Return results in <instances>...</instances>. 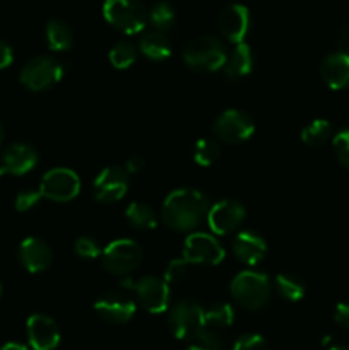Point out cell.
<instances>
[{
	"label": "cell",
	"instance_id": "6da1fadb",
	"mask_svg": "<svg viewBox=\"0 0 349 350\" xmlns=\"http://www.w3.org/2000/svg\"><path fill=\"white\" fill-rule=\"evenodd\" d=\"M209 208L211 202L202 191L195 188H178L164 198L161 219L171 231L188 232L207 219Z\"/></svg>",
	"mask_w": 349,
	"mask_h": 350
},
{
	"label": "cell",
	"instance_id": "7a4b0ae2",
	"mask_svg": "<svg viewBox=\"0 0 349 350\" xmlns=\"http://www.w3.org/2000/svg\"><path fill=\"white\" fill-rule=\"evenodd\" d=\"M181 58L190 70L209 74V72H216L224 67L228 51H226L221 40L211 36V34H202V36L194 38L190 43H187Z\"/></svg>",
	"mask_w": 349,
	"mask_h": 350
},
{
	"label": "cell",
	"instance_id": "3957f363",
	"mask_svg": "<svg viewBox=\"0 0 349 350\" xmlns=\"http://www.w3.org/2000/svg\"><path fill=\"white\" fill-rule=\"evenodd\" d=\"M229 293H231L235 303L243 310L257 311L262 310L269 303L272 287H270V280L266 273L243 270L233 277Z\"/></svg>",
	"mask_w": 349,
	"mask_h": 350
},
{
	"label": "cell",
	"instance_id": "277c9868",
	"mask_svg": "<svg viewBox=\"0 0 349 350\" xmlns=\"http://www.w3.org/2000/svg\"><path fill=\"white\" fill-rule=\"evenodd\" d=\"M103 17L115 29L125 34H137L147 24V7L142 0H105Z\"/></svg>",
	"mask_w": 349,
	"mask_h": 350
},
{
	"label": "cell",
	"instance_id": "5b68a950",
	"mask_svg": "<svg viewBox=\"0 0 349 350\" xmlns=\"http://www.w3.org/2000/svg\"><path fill=\"white\" fill-rule=\"evenodd\" d=\"M64 77V65L50 55L34 57L21 68L19 81L26 89L34 92L48 91Z\"/></svg>",
	"mask_w": 349,
	"mask_h": 350
},
{
	"label": "cell",
	"instance_id": "8992f818",
	"mask_svg": "<svg viewBox=\"0 0 349 350\" xmlns=\"http://www.w3.org/2000/svg\"><path fill=\"white\" fill-rule=\"evenodd\" d=\"M142 256L144 252L139 243L129 238H122L112 241L103 250L101 263L106 272L122 277L139 269Z\"/></svg>",
	"mask_w": 349,
	"mask_h": 350
},
{
	"label": "cell",
	"instance_id": "52a82bcc",
	"mask_svg": "<svg viewBox=\"0 0 349 350\" xmlns=\"http://www.w3.org/2000/svg\"><path fill=\"white\" fill-rule=\"evenodd\" d=\"M204 308L194 299H181L168 313V328L180 340H194L205 327Z\"/></svg>",
	"mask_w": 349,
	"mask_h": 350
},
{
	"label": "cell",
	"instance_id": "ba28073f",
	"mask_svg": "<svg viewBox=\"0 0 349 350\" xmlns=\"http://www.w3.org/2000/svg\"><path fill=\"white\" fill-rule=\"evenodd\" d=\"M41 197L51 202H70L81 191V180L77 173L68 167H53L47 171L40 183Z\"/></svg>",
	"mask_w": 349,
	"mask_h": 350
},
{
	"label": "cell",
	"instance_id": "9c48e42d",
	"mask_svg": "<svg viewBox=\"0 0 349 350\" xmlns=\"http://www.w3.org/2000/svg\"><path fill=\"white\" fill-rule=\"evenodd\" d=\"M214 137L226 144H242L255 132V123L248 113L242 109H226L219 113L212 125Z\"/></svg>",
	"mask_w": 349,
	"mask_h": 350
},
{
	"label": "cell",
	"instance_id": "30bf717a",
	"mask_svg": "<svg viewBox=\"0 0 349 350\" xmlns=\"http://www.w3.org/2000/svg\"><path fill=\"white\" fill-rule=\"evenodd\" d=\"M226 252L218 239L207 232H192L183 245V258L195 265H219Z\"/></svg>",
	"mask_w": 349,
	"mask_h": 350
},
{
	"label": "cell",
	"instance_id": "8fae6325",
	"mask_svg": "<svg viewBox=\"0 0 349 350\" xmlns=\"http://www.w3.org/2000/svg\"><path fill=\"white\" fill-rule=\"evenodd\" d=\"M130 176L125 167L108 166L96 176L92 183L94 198L103 205H112L122 200L129 191Z\"/></svg>",
	"mask_w": 349,
	"mask_h": 350
},
{
	"label": "cell",
	"instance_id": "7c38bea8",
	"mask_svg": "<svg viewBox=\"0 0 349 350\" xmlns=\"http://www.w3.org/2000/svg\"><path fill=\"white\" fill-rule=\"evenodd\" d=\"M140 306L151 314H161L170 306V287L156 275H146L135 280L132 286Z\"/></svg>",
	"mask_w": 349,
	"mask_h": 350
},
{
	"label": "cell",
	"instance_id": "4fadbf2b",
	"mask_svg": "<svg viewBox=\"0 0 349 350\" xmlns=\"http://www.w3.org/2000/svg\"><path fill=\"white\" fill-rule=\"evenodd\" d=\"M245 217L246 208L243 207V204L233 200V198H226V200L211 205L207 214V224L214 234L226 236L238 231Z\"/></svg>",
	"mask_w": 349,
	"mask_h": 350
},
{
	"label": "cell",
	"instance_id": "5bb4252c",
	"mask_svg": "<svg viewBox=\"0 0 349 350\" xmlns=\"http://www.w3.org/2000/svg\"><path fill=\"white\" fill-rule=\"evenodd\" d=\"M40 156L31 144L14 142L5 147L0 157V176L12 174V176H23L36 167Z\"/></svg>",
	"mask_w": 349,
	"mask_h": 350
},
{
	"label": "cell",
	"instance_id": "9a60e30c",
	"mask_svg": "<svg viewBox=\"0 0 349 350\" xmlns=\"http://www.w3.org/2000/svg\"><path fill=\"white\" fill-rule=\"evenodd\" d=\"M94 311L101 320L113 325L129 323L137 311V304L123 293H106L94 303Z\"/></svg>",
	"mask_w": 349,
	"mask_h": 350
},
{
	"label": "cell",
	"instance_id": "2e32d148",
	"mask_svg": "<svg viewBox=\"0 0 349 350\" xmlns=\"http://www.w3.org/2000/svg\"><path fill=\"white\" fill-rule=\"evenodd\" d=\"M27 342L33 350H55L60 344V330L53 318L34 313L26 321Z\"/></svg>",
	"mask_w": 349,
	"mask_h": 350
},
{
	"label": "cell",
	"instance_id": "e0dca14e",
	"mask_svg": "<svg viewBox=\"0 0 349 350\" xmlns=\"http://www.w3.org/2000/svg\"><path fill=\"white\" fill-rule=\"evenodd\" d=\"M219 31L231 43H243L250 29V10L243 3H229L219 14Z\"/></svg>",
	"mask_w": 349,
	"mask_h": 350
},
{
	"label": "cell",
	"instance_id": "ac0fdd59",
	"mask_svg": "<svg viewBox=\"0 0 349 350\" xmlns=\"http://www.w3.org/2000/svg\"><path fill=\"white\" fill-rule=\"evenodd\" d=\"M19 262L29 273H41L53 263V252L41 238H26L19 245Z\"/></svg>",
	"mask_w": 349,
	"mask_h": 350
},
{
	"label": "cell",
	"instance_id": "d6986e66",
	"mask_svg": "<svg viewBox=\"0 0 349 350\" xmlns=\"http://www.w3.org/2000/svg\"><path fill=\"white\" fill-rule=\"evenodd\" d=\"M231 252L238 262L245 263V265H257L266 256L267 243L259 232H253L246 229V231H240L235 236Z\"/></svg>",
	"mask_w": 349,
	"mask_h": 350
},
{
	"label": "cell",
	"instance_id": "ffe728a7",
	"mask_svg": "<svg viewBox=\"0 0 349 350\" xmlns=\"http://www.w3.org/2000/svg\"><path fill=\"white\" fill-rule=\"evenodd\" d=\"M320 77L325 82V85L334 91L349 88V57L334 51L327 55L320 64Z\"/></svg>",
	"mask_w": 349,
	"mask_h": 350
},
{
	"label": "cell",
	"instance_id": "44dd1931",
	"mask_svg": "<svg viewBox=\"0 0 349 350\" xmlns=\"http://www.w3.org/2000/svg\"><path fill=\"white\" fill-rule=\"evenodd\" d=\"M253 51L250 48V44H246L245 41L243 43L235 44L231 53L228 55L224 62V74L228 75L229 79H242L246 77V75L252 72L253 68Z\"/></svg>",
	"mask_w": 349,
	"mask_h": 350
},
{
	"label": "cell",
	"instance_id": "7402d4cb",
	"mask_svg": "<svg viewBox=\"0 0 349 350\" xmlns=\"http://www.w3.org/2000/svg\"><path fill=\"white\" fill-rule=\"evenodd\" d=\"M139 50L144 57L154 62H163L170 58L171 55V43L168 40L166 33L151 29L140 34L139 38Z\"/></svg>",
	"mask_w": 349,
	"mask_h": 350
},
{
	"label": "cell",
	"instance_id": "603a6c76",
	"mask_svg": "<svg viewBox=\"0 0 349 350\" xmlns=\"http://www.w3.org/2000/svg\"><path fill=\"white\" fill-rule=\"evenodd\" d=\"M44 38L50 50L53 51H67L72 48L74 43V33L70 26L62 19H50L44 27Z\"/></svg>",
	"mask_w": 349,
	"mask_h": 350
},
{
	"label": "cell",
	"instance_id": "cb8c5ba5",
	"mask_svg": "<svg viewBox=\"0 0 349 350\" xmlns=\"http://www.w3.org/2000/svg\"><path fill=\"white\" fill-rule=\"evenodd\" d=\"M125 217L135 229L140 231H153L157 228V215L151 205L144 202H132L125 208Z\"/></svg>",
	"mask_w": 349,
	"mask_h": 350
},
{
	"label": "cell",
	"instance_id": "d4e9b609",
	"mask_svg": "<svg viewBox=\"0 0 349 350\" xmlns=\"http://www.w3.org/2000/svg\"><path fill=\"white\" fill-rule=\"evenodd\" d=\"M174 17H177V12L166 0H157L147 10V21L153 24L154 29L161 31V33H166L173 26Z\"/></svg>",
	"mask_w": 349,
	"mask_h": 350
},
{
	"label": "cell",
	"instance_id": "484cf974",
	"mask_svg": "<svg viewBox=\"0 0 349 350\" xmlns=\"http://www.w3.org/2000/svg\"><path fill=\"white\" fill-rule=\"evenodd\" d=\"M274 284H276V289L281 294V297H284L289 303H298L307 294V289H305V284L301 282V279H298L296 275H291V273H279L274 279Z\"/></svg>",
	"mask_w": 349,
	"mask_h": 350
},
{
	"label": "cell",
	"instance_id": "4316f807",
	"mask_svg": "<svg viewBox=\"0 0 349 350\" xmlns=\"http://www.w3.org/2000/svg\"><path fill=\"white\" fill-rule=\"evenodd\" d=\"M109 64L118 70H125V68L132 67L137 60V46L127 40L116 41L112 46L108 53Z\"/></svg>",
	"mask_w": 349,
	"mask_h": 350
},
{
	"label": "cell",
	"instance_id": "83f0119b",
	"mask_svg": "<svg viewBox=\"0 0 349 350\" xmlns=\"http://www.w3.org/2000/svg\"><path fill=\"white\" fill-rule=\"evenodd\" d=\"M204 318L205 327L214 328V330L231 327L235 321V310L229 303H218L204 311Z\"/></svg>",
	"mask_w": 349,
	"mask_h": 350
},
{
	"label": "cell",
	"instance_id": "f1b7e54d",
	"mask_svg": "<svg viewBox=\"0 0 349 350\" xmlns=\"http://www.w3.org/2000/svg\"><path fill=\"white\" fill-rule=\"evenodd\" d=\"M332 137V126L327 120L317 118L301 130V140L307 146H322Z\"/></svg>",
	"mask_w": 349,
	"mask_h": 350
},
{
	"label": "cell",
	"instance_id": "f546056e",
	"mask_svg": "<svg viewBox=\"0 0 349 350\" xmlns=\"http://www.w3.org/2000/svg\"><path fill=\"white\" fill-rule=\"evenodd\" d=\"M221 156V146L218 139H205L197 140L194 147V161L202 167H209L216 163Z\"/></svg>",
	"mask_w": 349,
	"mask_h": 350
},
{
	"label": "cell",
	"instance_id": "4dcf8cb0",
	"mask_svg": "<svg viewBox=\"0 0 349 350\" xmlns=\"http://www.w3.org/2000/svg\"><path fill=\"white\" fill-rule=\"evenodd\" d=\"M74 252H75V255L82 260H96L101 256L103 250L99 248V245L96 239L89 238V236H81V238L75 241Z\"/></svg>",
	"mask_w": 349,
	"mask_h": 350
},
{
	"label": "cell",
	"instance_id": "1f68e13d",
	"mask_svg": "<svg viewBox=\"0 0 349 350\" xmlns=\"http://www.w3.org/2000/svg\"><path fill=\"white\" fill-rule=\"evenodd\" d=\"M188 265L190 263L181 256V258H173L164 269V282L166 284H177L180 280H183L187 277L188 272Z\"/></svg>",
	"mask_w": 349,
	"mask_h": 350
},
{
	"label": "cell",
	"instance_id": "d6a6232c",
	"mask_svg": "<svg viewBox=\"0 0 349 350\" xmlns=\"http://www.w3.org/2000/svg\"><path fill=\"white\" fill-rule=\"evenodd\" d=\"M194 345L202 350H222V340L214 328L204 327L194 338Z\"/></svg>",
	"mask_w": 349,
	"mask_h": 350
},
{
	"label": "cell",
	"instance_id": "836d02e7",
	"mask_svg": "<svg viewBox=\"0 0 349 350\" xmlns=\"http://www.w3.org/2000/svg\"><path fill=\"white\" fill-rule=\"evenodd\" d=\"M332 147L339 163L349 170V129L341 130L332 139Z\"/></svg>",
	"mask_w": 349,
	"mask_h": 350
},
{
	"label": "cell",
	"instance_id": "e575fe53",
	"mask_svg": "<svg viewBox=\"0 0 349 350\" xmlns=\"http://www.w3.org/2000/svg\"><path fill=\"white\" fill-rule=\"evenodd\" d=\"M41 193L40 190H33V188H27V190H23L17 193L16 202H14V207H16L17 212H27L31 208L36 207L41 202Z\"/></svg>",
	"mask_w": 349,
	"mask_h": 350
},
{
	"label": "cell",
	"instance_id": "d590c367",
	"mask_svg": "<svg viewBox=\"0 0 349 350\" xmlns=\"http://www.w3.org/2000/svg\"><path fill=\"white\" fill-rule=\"evenodd\" d=\"M233 350H269L266 338L257 334H246L233 345Z\"/></svg>",
	"mask_w": 349,
	"mask_h": 350
},
{
	"label": "cell",
	"instance_id": "8d00e7d4",
	"mask_svg": "<svg viewBox=\"0 0 349 350\" xmlns=\"http://www.w3.org/2000/svg\"><path fill=\"white\" fill-rule=\"evenodd\" d=\"M334 321L342 328L349 330V301L339 303L334 310Z\"/></svg>",
	"mask_w": 349,
	"mask_h": 350
},
{
	"label": "cell",
	"instance_id": "74e56055",
	"mask_svg": "<svg viewBox=\"0 0 349 350\" xmlns=\"http://www.w3.org/2000/svg\"><path fill=\"white\" fill-rule=\"evenodd\" d=\"M144 166H146V159H144L142 156H137V154H133V156H130L129 159H127L125 163V171L130 174H137L140 173V171L144 170Z\"/></svg>",
	"mask_w": 349,
	"mask_h": 350
},
{
	"label": "cell",
	"instance_id": "f35d334b",
	"mask_svg": "<svg viewBox=\"0 0 349 350\" xmlns=\"http://www.w3.org/2000/svg\"><path fill=\"white\" fill-rule=\"evenodd\" d=\"M14 60V53H12V48L10 44H7L5 41L0 40V70L9 67Z\"/></svg>",
	"mask_w": 349,
	"mask_h": 350
},
{
	"label": "cell",
	"instance_id": "ab89813d",
	"mask_svg": "<svg viewBox=\"0 0 349 350\" xmlns=\"http://www.w3.org/2000/svg\"><path fill=\"white\" fill-rule=\"evenodd\" d=\"M337 51H341V53L348 55L349 57V23H346L344 26L341 27V31H339L337 34Z\"/></svg>",
	"mask_w": 349,
	"mask_h": 350
},
{
	"label": "cell",
	"instance_id": "60d3db41",
	"mask_svg": "<svg viewBox=\"0 0 349 350\" xmlns=\"http://www.w3.org/2000/svg\"><path fill=\"white\" fill-rule=\"evenodd\" d=\"M0 350H29L26 345L19 344V342H7L5 345H2Z\"/></svg>",
	"mask_w": 349,
	"mask_h": 350
},
{
	"label": "cell",
	"instance_id": "b9f144b4",
	"mask_svg": "<svg viewBox=\"0 0 349 350\" xmlns=\"http://www.w3.org/2000/svg\"><path fill=\"white\" fill-rule=\"evenodd\" d=\"M3 139H5V129H3L2 122H0V146H2Z\"/></svg>",
	"mask_w": 349,
	"mask_h": 350
},
{
	"label": "cell",
	"instance_id": "7bdbcfd3",
	"mask_svg": "<svg viewBox=\"0 0 349 350\" xmlns=\"http://www.w3.org/2000/svg\"><path fill=\"white\" fill-rule=\"evenodd\" d=\"M331 350H349V347H346V345H334V347H331Z\"/></svg>",
	"mask_w": 349,
	"mask_h": 350
},
{
	"label": "cell",
	"instance_id": "ee69618b",
	"mask_svg": "<svg viewBox=\"0 0 349 350\" xmlns=\"http://www.w3.org/2000/svg\"><path fill=\"white\" fill-rule=\"evenodd\" d=\"M185 350H202V349H198L197 345H190V347H188V349H185Z\"/></svg>",
	"mask_w": 349,
	"mask_h": 350
},
{
	"label": "cell",
	"instance_id": "f6af8a7d",
	"mask_svg": "<svg viewBox=\"0 0 349 350\" xmlns=\"http://www.w3.org/2000/svg\"><path fill=\"white\" fill-rule=\"evenodd\" d=\"M0 297H2V286H0Z\"/></svg>",
	"mask_w": 349,
	"mask_h": 350
}]
</instances>
